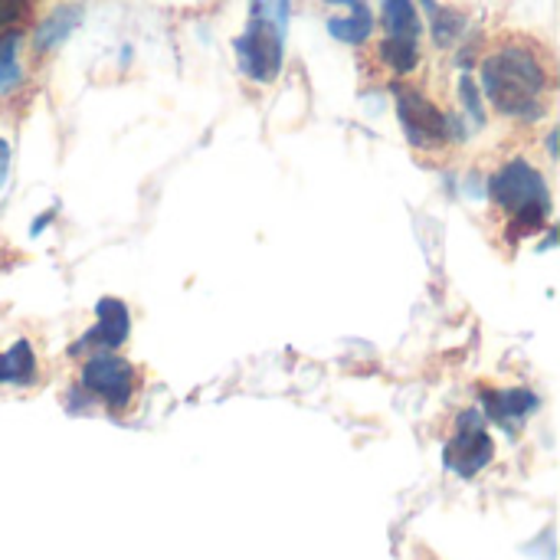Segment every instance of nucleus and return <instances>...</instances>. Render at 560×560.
I'll use <instances>...</instances> for the list:
<instances>
[{
	"label": "nucleus",
	"instance_id": "obj_1",
	"mask_svg": "<svg viewBox=\"0 0 560 560\" xmlns=\"http://www.w3.org/2000/svg\"><path fill=\"white\" fill-rule=\"evenodd\" d=\"M548 89H551V79H548L545 62L538 59L535 49L522 43L502 46L482 62L479 92H486L492 105L509 118H522V121L541 118Z\"/></svg>",
	"mask_w": 560,
	"mask_h": 560
},
{
	"label": "nucleus",
	"instance_id": "obj_2",
	"mask_svg": "<svg viewBox=\"0 0 560 560\" xmlns=\"http://www.w3.org/2000/svg\"><path fill=\"white\" fill-rule=\"evenodd\" d=\"M489 194H492L495 207L509 217L512 236H532L551 217V190H548V180L525 158H515V161L502 164L492 174V180H489Z\"/></svg>",
	"mask_w": 560,
	"mask_h": 560
},
{
	"label": "nucleus",
	"instance_id": "obj_3",
	"mask_svg": "<svg viewBox=\"0 0 560 560\" xmlns=\"http://www.w3.org/2000/svg\"><path fill=\"white\" fill-rule=\"evenodd\" d=\"M79 384H82V390L92 400H98L108 410H118L121 413V410H128V404L138 394V371L125 358L105 351V354H92L82 364Z\"/></svg>",
	"mask_w": 560,
	"mask_h": 560
},
{
	"label": "nucleus",
	"instance_id": "obj_4",
	"mask_svg": "<svg viewBox=\"0 0 560 560\" xmlns=\"http://www.w3.org/2000/svg\"><path fill=\"white\" fill-rule=\"evenodd\" d=\"M397 115L407 141L413 148H440L450 141V115L440 112L423 92L410 85H397Z\"/></svg>",
	"mask_w": 560,
	"mask_h": 560
},
{
	"label": "nucleus",
	"instance_id": "obj_5",
	"mask_svg": "<svg viewBox=\"0 0 560 560\" xmlns=\"http://www.w3.org/2000/svg\"><path fill=\"white\" fill-rule=\"evenodd\" d=\"M240 69L253 79V82H272L282 69V52H285V33L259 26V23H246V30L236 36L233 43Z\"/></svg>",
	"mask_w": 560,
	"mask_h": 560
},
{
	"label": "nucleus",
	"instance_id": "obj_6",
	"mask_svg": "<svg viewBox=\"0 0 560 560\" xmlns=\"http://www.w3.org/2000/svg\"><path fill=\"white\" fill-rule=\"evenodd\" d=\"M492 453H495V446H492V440L486 433L482 417L476 410L463 413L459 423H456V436L446 446V469L469 479V476L482 472L492 463Z\"/></svg>",
	"mask_w": 560,
	"mask_h": 560
},
{
	"label": "nucleus",
	"instance_id": "obj_7",
	"mask_svg": "<svg viewBox=\"0 0 560 560\" xmlns=\"http://www.w3.org/2000/svg\"><path fill=\"white\" fill-rule=\"evenodd\" d=\"M128 328H131V318H128V308L125 302L118 299H102L95 305V328L89 335H82L69 354L72 358H82V354H105V351H115L125 338H128Z\"/></svg>",
	"mask_w": 560,
	"mask_h": 560
},
{
	"label": "nucleus",
	"instance_id": "obj_8",
	"mask_svg": "<svg viewBox=\"0 0 560 560\" xmlns=\"http://www.w3.org/2000/svg\"><path fill=\"white\" fill-rule=\"evenodd\" d=\"M82 23V7L69 3V7H56L33 33V49L36 52H49L56 49L62 39H69V33Z\"/></svg>",
	"mask_w": 560,
	"mask_h": 560
},
{
	"label": "nucleus",
	"instance_id": "obj_9",
	"mask_svg": "<svg viewBox=\"0 0 560 560\" xmlns=\"http://www.w3.org/2000/svg\"><path fill=\"white\" fill-rule=\"evenodd\" d=\"M328 33L335 39H341V43H351V46L368 43L371 33H374V13H371V7L368 3H354L348 16H331L328 20Z\"/></svg>",
	"mask_w": 560,
	"mask_h": 560
},
{
	"label": "nucleus",
	"instance_id": "obj_10",
	"mask_svg": "<svg viewBox=\"0 0 560 560\" xmlns=\"http://www.w3.org/2000/svg\"><path fill=\"white\" fill-rule=\"evenodd\" d=\"M36 381V358L30 341H16L0 354V384H33Z\"/></svg>",
	"mask_w": 560,
	"mask_h": 560
},
{
	"label": "nucleus",
	"instance_id": "obj_11",
	"mask_svg": "<svg viewBox=\"0 0 560 560\" xmlns=\"http://www.w3.org/2000/svg\"><path fill=\"white\" fill-rule=\"evenodd\" d=\"M384 30L397 39H420V13L413 0H384Z\"/></svg>",
	"mask_w": 560,
	"mask_h": 560
},
{
	"label": "nucleus",
	"instance_id": "obj_12",
	"mask_svg": "<svg viewBox=\"0 0 560 560\" xmlns=\"http://www.w3.org/2000/svg\"><path fill=\"white\" fill-rule=\"evenodd\" d=\"M489 413L502 423L509 420H525L535 407H538V397L528 394V390H509V394H489L486 400Z\"/></svg>",
	"mask_w": 560,
	"mask_h": 560
},
{
	"label": "nucleus",
	"instance_id": "obj_13",
	"mask_svg": "<svg viewBox=\"0 0 560 560\" xmlns=\"http://www.w3.org/2000/svg\"><path fill=\"white\" fill-rule=\"evenodd\" d=\"M427 13H430V30H433L436 46H453V43L459 39L463 26H466L463 13H456V10H450V7H440V3H433Z\"/></svg>",
	"mask_w": 560,
	"mask_h": 560
},
{
	"label": "nucleus",
	"instance_id": "obj_14",
	"mask_svg": "<svg viewBox=\"0 0 560 560\" xmlns=\"http://www.w3.org/2000/svg\"><path fill=\"white\" fill-rule=\"evenodd\" d=\"M381 59H384L394 72H410V69H417V62H420V46H417V39L387 36V39L381 43Z\"/></svg>",
	"mask_w": 560,
	"mask_h": 560
},
{
	"label": "nucleus",
	"instance_id": "obj_15",
	"mask_svg": "<svg viewBox=\"0 0 560 560\" xmlns=\"http://www.w3.org/2000/svg\"><path fill=\"white\" fill-rule=\"evenodd\" d=\"M289 13H292V0H249V23L285 33Z\"/></svg>",
	"mask_w": 560,
	"mask_h": 560
},
{
	"label": "nucleus",
	"instance_id": "obj_16",
	"mask_svg": "<svg viewBox=\"0 0 560 560\" xmlns=\"http://www.w3.org/2000/svg\"><path fill=\"white\" fill-rule=\"evenodd\" d=\"M16 49H20V33H0V92L13 89L23 75Z\"/></svg>",
	"mask_w": 560,
	"mask_h": 560
},
{
	"label": "nucleus",
	"instance_id": "obj_17",
	"mask_svg": "<svg viewBox=\"0 0 560 560\" xmlns=\"http://www.w3.org/2000/svg\"><path fill=\"white\" fill-rule=\"evenodd\" d=\"M459 95H463V102H466V108H469L472 121H476V125H482V121H486V112H482V92H479V85H476V79H472V75H463V79H459Z\"/></svg>",
	"mask_w": 560,
	"mask_h": 560
},
{
	"label": "nucleus",
	"instance_id": "obj_18",
	"mask_svg": "<svg viewBox=\"0 0 560 560\" xmlns=\"http://www.w3.org/2000/svg\"><path fill=\"white\" fill-rule=\"evenodd\" d=\"M26 3H30V0H0V33H3L10 23H16V20L23 16Z\"/></svg>",
	"mask_w": 560,
	"mask_h": 560
},
{
	"label": "nucleus",
	"instance_id": "obj_19",
	"mask_svg": "<svg viewBox=\"0 0 560 560\" xmlns=\"http://www.w3.org/2000/svg\"><path fill=\"white\" fill-rule=\"evenodd\" d=\"M7 171H10V144L0 138V184L7 180Z\"/></svg>",
	"mask_w": 560,
	"mask_h": 560
},
{
	"label": "nucleus",
	"instance_id": "obj_20",
	"mask_svg": "<svg viewBox=\"0 0 560 560\" xmlns=\"http://www.w3.org/2000/svg\"><path fill=\"white\" fill-rule=\"evenodd\" d=\"M325 3H335V7H354V3H364V0H325Z\"/></svg>",
	"mask_w": 560,
	"mask_h": 560
}]
</instances>
